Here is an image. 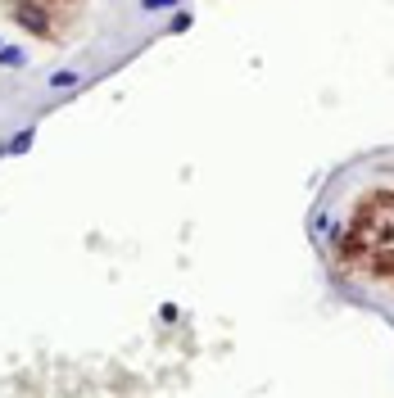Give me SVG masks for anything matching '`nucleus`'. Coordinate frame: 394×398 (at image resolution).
I'll return each mask as SVG.
<instances>
[{
	"mask_svg": "<svg viewBox=\"0 0 394 398\" xmlns=\"http://www.w3.org/2000/svg\"><path fill=\"white\" fill-rule=\"evenodd\" d=\"M14 23L23 32H36V36H50V14H46V5L41 0H14Z\"/></svg>",
	"mask_w": 394,
	"mask_h": 398,
	"instance_id": "1",
	"label": "nucleus"
},
{
	"mask_svg": "<svg viewBox=\"0 0 394 398\" xmlns=\"http://www.w3.org/2000/svg\"><path fill=\"white\" fill-rule=\"evenodd\" d=\"M78 82H82V72H78V68H55L46 86H50V91H73Z\"/></svg>",
	"mask_w": 394,
	"mask_h": 398,
	"instance_id": "2",
	"label": "nucleus"
},
{
	"mask_svg": "<svg viewBox=\"0 0 394 398\" xmlns=\"http://www.w3.org/2000/svg\"><path fill=\"white\" fill-rule=\"evenodd\" d=\"M23 64H28L23 45H0V68H23Z\"/></svg>",
	"mask_w": 394,
	"mask_h": 398,
	"instance_id": "3",
	"label": "nucleus"
},
{
	"mask_svg": "<svg viewBox=\"0 0 394 398\" xmlns=\"http://www.w3.org/2000/svg\"><path fill=\"white\" fill-rule=\"evenodd\" d=\"M32 141H36V127H18V136L9 141V154H28Z\"/></svg>",
	"mask_w": 394,
	"mask_h": 398,
	"instance_id": "4",
	"label": "nucleus"
},
{
	"mask_svg": "<svg viewBox=\"0 0 394 398\" xmlns=\"http://www.w3.org/2000/svg\"><path fill=\"white\" fill-rule=\"evenodd\" d=\"M191 9H177V14H172V23H168V32H191Z\"/></svg>",
	"mask_w": 394,
	"mask_h": 398,
	"instance_id": "5",
	"label": "nucleus"
},
{
	"mask_svg": "<svg viewBox=\"0 0 394 398\" xmlns=\"http://www.w3.org/2000/svg\"><path fill=\"white\" fill-rule=\"evenodd\" d=\"M181 0H141V9L145 14H164V9H177Z\"/></svg>",
	"mask_w": 394,
	"mask_h": 398,
	"instance_id": "6",
	"label": "nucleus"
},
{
	"mask_svg": "<svg viewBox=\"0 0 394 398\" xmlns=\"http://www.w3.org/2000/svg\"><path fill=\"white\" fill-rule=\"evenodd\" d=\"M313 231H317V235H336V227H331V217H326V213H317V217H313Z\"/></svg>",
	"mask_w": 394,
	"mask_h": 398,
	"instance_id": "7",
	"label": "nucleus"
},
{
	"mask_svg": "<svg viewBox=\"0 0 394 398\" xmlns=\"http://www.w3.org/2000/svg\"><path fill=\"white\" fill-rule=\"evenodd\" d=\"M0 45H5V36H0Z\"/></svg>",
	"mask_w": 394,
	"mask_h": 398,
	"instance_id": "8",
	"label": "nucleus"
}]
</instances>
